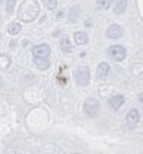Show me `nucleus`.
Masks as SVG:
<instances>
[{
    "instance_id": "14",
    "label": "nucleus",
    "mask_w": 143,
    "mask_h": 154,
    "mask_svg": "<svg viewBox=\"0 0 143 154\" xmlns=\"http://www.w3.org/2000/svg\"><path fill=\"white\" fill-rule=\"evenodd\" d=\"M112 1L114 0H98L97 6H98L101 10H107V9H110L111 6H112Z\"/></svg>"
},
{
    "instance_id": "8",
    "label": "nucleus",
    "mask_w": 143,
    "mask_h": 154,
    "mask_svg": "<svg viewBox=\"0 0 143 154\" xmlns=\"http://www.w3.org/2000/svg\"><path fill=\"white\" fill-rule=\"evenodd\" d=\"M110 105L112 109H120L121 106L124 105V96L123 95H114L110 98Z\"/></svg>"
},
{
    "instance_id": "10",
    "label": "nucleus",
    "mask_w": 143,
    "mask_h": 154,
    "mask_svg": "<svg viewBox=\"0 0 143 154\" xmlns=\"http://www.w3.org/2000/svg\"><path fill=\"white\" fill-rule=\"evenodd\" d=\"M108 73H110V66H108V63H101L97 68V76L99 78H105V77L108 76Z\"/></svg>"
},
{
    "instance_id": "4",
    "label": "nucleus",
    "mask_w": 143,
    "mask_h": 154,
    "mask_svg": "<svg viewBox=\"0 0 143 154\" xmlns=\"http://www.w3.org/2000/svg\"><path fill=\"white\" fill-rule=\"evenodd\" d=\"M107 54H108V57H110L112 61L120 63V61H123V60L126 58L127 51H126V48H124L123 45H112V47H110V48H108Z\"/></svg>"
},
{
    "instance_id": "19",
    "label": "nucleus",
    "mask_w": 143,
    "mask_h": 154,
    "mask_svg": "<svg viewBox=\"0 0 143 154\" xmlns=\"http://www.w3.org/2000/svg\"><path fill=\"white\" fill-rule=\"evenodd\" d=\"M1 1H3V0H0V3H1Z\"/></svg>"
},
{
    "instance_id": "15",
    "label": "nucleus",
    "mask_w": 143,
    "mask_h": 154,
    "mask_svg": "<svg viewBox=\"0 0 143 154\" xmlns=\"http://www.w3.org/2000/svg\"><path fill=\"white\" fill-rule=\"evenodd\" d=\"M60 48H61V51H63V53H70V51H72V44H70L69 38H63V39H61V42H60Z\"/></svg>"
},
{
    "instance_id": "3",
    "label": "nucleus",
    "mask_w": 143,
    "mask_h": 154,
    "mask_svg": "<svg viewBox=\"0 0 143 154\" xmlns=\"http://www.w3.org/2000/svg\"><path fill=\"white\" fill-rule=\"evenodd\" d=\"M75 81H76L79 86H88L89 81H91L89 67H86V66L77 67L76 71H75Z\"/></svg>"
},
{
    "instance_id": "5",
    "label": "nucleus",
    "mask_w": 143,
    "mask_h": 154,
    "mask_svg": "<svg viewBox=\"0 0 143 154\" xmlns=\"http://www.w3.org/2000/svg\"><path fill=\"white\" fill-rule=\"evenodd\" d=\"M50 53H51L50 45H47V44H40L32 48L34 58H45V60H47V58L50 57Z\"/></svg>"
},
{
    "instance_id": "12",
    "label": "nucleus",
    "mask_w": 143,
    "mask_h": 154,
    "mask_svg": "<svg viewBox=\"0 0 143 154\" xmlns=\"http://www.w3.org/2000/svg\"><path fill=\"white\" fill-rule=\"evenodd\" d=\"M34 63H35V66L38 67L40 70H47V68L50 67L48 58H47V60H45V58H34Z\"/></svg>"
},
{
    "instance_id": "16",
    "label": "nucleus",
    "mask_w": 143,
    "mask_h": 154,
    "mask_svg": "<svg viewBox=\"0 0 143 154\" xmlns=\"http://www.w3.org/2000/svg\"><path fill=\"white\" fill-rule=\"evenodd\" d=\"M43 3L48 10H55L57 7V0H43Z\"/></svg>"
},
{
    "instance_id": "17",
    "label": "nucleus",
    "mask_w": 143,
    "mask_h": 154,
    "mask_svg": "<svg viewBox=\"0 0 143 154\" xmlns=\"http://www.w3.org/2000/svg\"><path fill=\"white\" fill-rule=\"evenodd\" d=\"M15 6H16V0H6V10L10 15L15 10Z\"/></svg>"
},
{
    "instance_id": "13",
    "label": "nucleus",
    "mask_w": 143,
    "mask_h": 154,
    "mask_svg": "<svg viewBox=\"0 0 143 154\" xmlns=\"http://www.w3.org/2000/svg\"><path fill=\"white\" fill-rule=\"evenodd\" d=\"M7 32L10 33V35H18V33L21 32V23L12 22L10 25L7 26Z\"/></svg>"
},
{
    "instance_id": "2",
    "label": "nucleus",
    "mask_w": 143,
    "mask_h": 154,
    "mask_svg": "<svg viewBox=\"0 0 143 154\" xmlns=\"http://www.w3.org/2000/svg\"><path fill=\"white\" fill-rule=\"evenodd\" d=\"M83 110L89 118H97L99 115V110H101V105L95 98H88L83 102Z\"/></svg>"
},
{
    "instance_id": "11",
    "label": "nucleus",
    "mask_w": 143,
    "mask_h": 154,
    "mask_svg": "<svg viewBox=\"0 0 143 154\" xmlns=\"http://www.w3.org/2000/svg\"><path fill=\"white\" fill-rule=\"evenodd\" d=\"M126 7H127V0H114V12L117 15L123 13Z\"/></svg>"
},
{
    "instance_id": "1",
    "label": "nucleus",
    "mask_w": 143,
    "mask_h": 154,
    "mask_svg": "<svg viewBox=\"0 0 143 154\" xmlns=\"http://www.w3.org/2000/svg\"><path fill=\"white\" fill-rule=\"evenodd\" d=\"M38 15H40V6L37 1H34V0L23 1L22 6H21V10H19V16L22 18V21L31 22Z\"/></svg>"
},
{
    "instance_id": "9",
    "label": "nucleus",
    "mask_w": 143,
    "mask_h": 154,
    "mask_svg": "<svg viewBox=\"0 0 143 154\" xmlns=\"http://www.w3.org/2000/svg\"><path fill=\"white\" fill-rule=\"evenodd\" d=\"M73 39H75V42L77 45H85V44H88L89 36H88V33L83 32V31H77L73 35Z\"/></svg>"
},
{
    "instance_id": "18",
    "label": "nucleus",
    "mask_w": 143,
    "mask_h": 154,
    "mask_svg": "<svg viewBox=\"0 0 143 154\" xmlns=\"http://www.w3.org/2000/svg\"><path fill=\"white\" fill-rule=\"evenodd\" d=\"M61 16H63V12H58V13H57V19H60Z\"/></svg>"
},
{
    "instance_id": "6",
    "label": "nucleus",
    "mask_w": 143,
    "mask_h": 154,
    "mask_svg": "<svg viewBox=\"0 0 143 154\" xmlns=\"http://www.w3.org/2000/svg\"><path fill=\"white\" fill-rule=\"evenodd\" d=\"M139 119H140V113L137 109H130L126 115V124L129 128H134L139 124Z\"/></svg>"
},
{
    "instance_id": "7",
    "label": "nucleus",
    "mask_w": 143,
    "mask_h": 154,
    "mask_svg": "<svg viewBox=\"0 0 143 154\" xmlns=\"http://www.w3.org/2000/svg\"><path fill=\"white\" fill-rule=\"evenodd\" d=\"M121 35H123V29H121L120 25H111L110 28H108V31H107V36L111 38V39H118Z\"/></svg>"
}]
</instances>
